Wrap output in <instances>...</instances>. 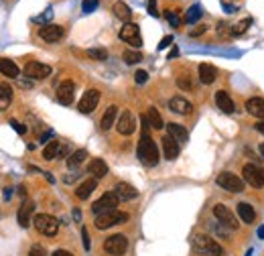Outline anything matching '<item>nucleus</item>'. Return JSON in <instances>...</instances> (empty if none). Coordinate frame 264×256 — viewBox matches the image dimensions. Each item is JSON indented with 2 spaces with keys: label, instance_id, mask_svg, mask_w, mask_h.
Segmentation results:
<instances>
[{
  "label": "nucleus",
  "instance_id": "nucleus-1",
  "mask_svg": "<svg viewBox=\"0 0 264 256\" xmlns=\"http://www.w3.org/2000/svg\"><path fill=\"white\" fill-rule=\"evenodd\" d=\"M148 128H150L148 118H143V137H141V142H138V159L146 167H155L159 163V149H157V142L150 139Z\"/></svg>",
  "mask_w": 264,
  "mask_h": 256
},
{
  "label": "nucleus",
  "instance_id": "nucleus-2",
  "mask_svg": "<svg viewBox=\"0 0 264 256\" xmlns=\"http://www.w3.org/2000/svg\"><path fill=\"white\" fill-rule=\"evenodd\" d=\"M191 246H193V250H195V252L205 254V256H221V254H224V248H221L214 238L205 236V234H193Z\"/></svg>",
  "mask_w": 264,
  "mask_h": 256
},
{
  "label": "nucleus",
  "instance_id": "nucleus-3",
  "mask_svg": "<svg viewBox=\"0 0 264 256\" xmlns=\"http://www.w3.org/2000/svg\"><path fill=\"white\" fill-rule=\"evenodd\" d=\"M33 224L37 228V232L43 236H55L59 232V220L49 213H37L33 218Z\"/></svg>",
  "mask_w": 264,
  "mask_h": 256
},
{
  "label": "nucleus",
  "instance_id": "nucleus-4",
  "mask_svg": "<svg viewBox=\"0 0 264 256\" xmlns=\"http://www.w3.org/2000/svg\"><path fill=\"white\" fill-rule=\"evenodd\" d=\"M216 183L221 187L224 191H230V193H242L244 191V179H240L236 173H230V171H224L217 175Z\"/></svg>",
  "mask_w": 264,
  "mask_h": 256
},
{
  "label": "nucleus",
  "instance_id": "nucleus-5",
  "mask_svg": "<svg viewBox=\"0 0 264 256\" xmlns=\"http://www.w3.org/2000/svg\"><path fill=\"white\" fill-rule=\"evenodd\" d=\"M124 222H128V213L118 211V209L96 215V228H98V230H106V228H112V226H118V224H124Z\"/></svg>",
  "mask_w": 264,
  "mask_h": 256
},
{
  "label": "nucleus",
  "instance_id": "nucleus-6",
  "mask_svg": "<svg viewBox=\"0 0 264 256\" xmlns=\"http://www.w3.org/2000/svg\"><path fill=\"white\" fill-rule=\"evenodd\" d=\"M128 250V238L124 234H114L104 240V252L110 256H122Z\"/></svg>",
  "mask_w": 264,
  "mask_h": 256
},
{
  "label": "nucleus",
  "instance_id": "nucleus-7",
  "mask_svg": "<svg viewBox=\"0 0 264 256\" xmlns=\"http://www.w3.org/2000/svg\"><path fill=\"white\" fill-rule=\"evenodd\" d=\"M118 195L114 193V191H108V193H104L98 201H94V206H92V211L96 213V215H102V213H108V211H114L116 208H118Z\"/></svg>",
  "mask_w": 264,
  "mask_h": 256
},
{
  "label": "nucleus",
  "instance_id": "nucleus-8",
  "mask_svg": "<svg viewBox=\"0 0 264 256\" xmlns=\"http://www.w3.org/2000/svg\"><path fill=\"white\" fill-rule=\"evenodd\" d=\"M242 177H244V181H246L248 185L256 187V189L264 187V169L258 167V165H254V163L244 165V169H242Z\"/></svg>",
  "mask_w": 264,
  "mask_h": 256
},
{
  "label": "nucleus",
  "instance_id": "nucleus-9",
  "mask_svg": "<svg viewBox=\"0 0 264 256\" xmlns=\"http://www.w3.org/2000/svg\"><path fill=\"white\" fill-rule=\"evenodd\" d=\"M120 39L124 43H128L132 47H141L143 45V39H141V29H138V24L134 23H126L120 29Z\"/></svg>",
  "mask_w": 264,
  "mask_h": 256
},
{
  "label": "nucleus",
  "instance_id": "nucleus-10",
  "mask_svg": "<svg viewBox=\"0 0 264 256\" xmlns=\"http://www.w3.org/2000/svg\"><path fill=\"white\" fill-rule=\"evenodd\" d=\"M116 130L122 134V137H130V134L136 130V118L130 110H122L118 122H116Z\"/></svg>",
  "mask_w": 264,
  "mask_h": 256
},
{
  "label": "nucleus",
  "instance_id": "nucleus-11",
  "mask_svg": "<svg viewBox=\"0 0 264 256\" xmlns=\"http://www.w3.org/2000/svg\"><path fill=\"white\" fill-rule=\"evenodd\" d=\"M98 102H100V92H98V90H88V92L81 96V100H79V104H77V110H79L81 114H90V112L96 110Z\"/></svg>",
  "mask_w": 264,
  "mask_h": 256
},
{
  "label": "nucleus",
  "instance_id": "nucleus-12",
  "mask_svg": "<svg viewBox=\"0 0 264 256\" xmlns=\"http://www.w3.org/2000/svg\"><path fill=\"white\" fill-rule=\"evenodd\" d=\"M214 215H216V220L219 224H224L226 228H230V230H236L238 228V220H236V215L230 211V208H226L224 204H217L214 208Z\"/></svg>",
  "mask_w": 264,
  "mask_h": 256
},
{
  "label": "nucleus",
  "instance_id": "nucleus-13",
  "mask_svg": "<svg viewBox=\"0 0 264 256\" xmlns=\"http://www.w3.org/2000/svg\"><path fill=\"white\" fill-rule=\"evenodd\" d=\"M24 75L31 79H45L51 75V67L47 63H39V61H29L24 65Z\"/></svg>",
  "mask_w": 264,
  "mask_h": 256
},
{
  "label": "nucleus",
  "instance_id": "nucleus-14",
  "mask_svg": "<svg viewBox=\"0 0 264 256\" xmlns=\"http://www.w3.org/2000/svg\"><path fill=\"white\" fill-rule=\"evenodd\" d=\"M65 35V29L61 24H43L39 29V37L47 43H55V41H61Z\"/></svg>",
  "mask_w": 264,
  "mask_h": 256
},
{
  "label": "nucleus",
  "instance_id": "nucleus-15",
  "mask_svg": "<svg viewBox=\"0 0 264 256\" xmlns=\"http://www.w3.org/2000/svg\"><path fill=\"white\" fill-rule=\"evenodd\" d=\"M73 93H75V84L72 82V79H65V82L59 84V88H57V100H59V104L72 106Z\"/></svg>",
  "mask_w": 264,
  "mask_h": 256
},
{
  "label": "nucleus",
  "instance_id": "nucleus-16",
  "mask_svg": "<svg viewBox=\"0 0 264 256\" xmlns=\"http://www.w3.org/2000/svg\"><path fill=\"white\" fill-rule=\"evenodd\" d=\"M33 213H35V204L33 201H24V204L19 208V213H17L19 226L21 228H29L31 222H33Z\"/></svg>",
  "mask_w": 264,
  "mask_h": 256
},
{
  "label": "nucleus",
  "instance_id": "nucleus-17",
  "mask_svg": "<svg viewBox=\"0 0 264 256\" xmlns=\"http://www.w3.org/2000/svg\"><path fill=\"white\" fill-rule=\"evenodd\" d=\"M216 106H217L224 114H234V110H236L234 100L230 98V93H228L226 90H217V92H216Z\"/></svg>",
  "mask_w": 264,
  "mask_h": 256
},
{
  "label": "nucleus",
  "instance_id": "nucleus-18",
  "mask_svg": "<svg viewBox=\"0 0 264 256\" xmlns=\"http://www.w3.org/2000/svg\"><path fill=\"white\" fill-rule=\"evenodd\" d=\"M169 108H171V112L185 116V114H191L193 104H191L189 100H185L183 96H175V98H171V100H169Z\"/></svg>",
  "mask_w": 264,
  "mask_h": 256
},
{
  "label": "nucleus",
  "instance_id": "nucleus-19",
  "mask_svg": "<svg viewBox=\"0 0 264 256\" xmlns=\"http://www.w3.org/2000/svg\"><path fill=\"white\" fill-rule=\"evenodd\" d=\"M163 153H165V159L167 161H175L177 157H179V142L173 139V137H169V134H167V137H163Z\"/></svg>",
  "mask_w": 264,
  "mask_h": 256
},
{
  "label": "nucleus",
  "instance_id": "nucleus-20",
  "mask_svg": "<svg viewBox=\"0 0 264 256\" xmlns=\"http://www.w3.org/2000/svg\"><path fill=\"white\" fill-rule=\"evenodd\" d=\"M114 193L118 195L120 201H130V199H136V197H138L136 187H132L130 183H124V181H120V183L114 187Z\"/></svg>",
  "mask_w": 264,
  "mask_h": 256
},
{
  "label": "nucleus",
  "instance_id": "nucleus-21",
  "mask_svg": "<svg viewBox=\"0 0 264 256\" xmlns=\"http://www.w3.org/2000/svg\"><path fill=\"white\" fill-rule=\"evenodd\" d=\"M63 153H65L63 142H59V140H51V142H47V146L43 149V159H45V161H55V159L63 157Z\"/></svg>",
  "mask_w": 264,
  "mask_h": 256
},
{
  "label": "nucleus",
  "instance_id": "nucleus-22",
  "mask_svg": "<svg viewBox=\"0 0 264 256\" xmlns=\"http://www.w3.org/2000/svg\"><path fill=\"white\" fill-rule=\"evenodd\" d=\"M88 173L94 179H102L108 175V165L104 163V159H92L90 165H88Z\"/></svg>",
  "mask_w": 264,
  "mask_h": 256
},
{
  "label": "nucleus",
  "instance_id": "nucleus-23",
  "mask_svg": "<svg viewBox=\"0 0 264 256\" xmlns=\"http://www.w3.org/2000/svg\"><path fill=\"white\" fill-rule=\"evenodd\" d=\"M199 79H201V84H205V86L214 84L217 79V70L210 63H201L199 65Z\"/></svg>",
  "mask_w": 264,
  "mask_h": 256
},
{
  "label": "nucleus",
  "instance_id": "nucleus-24",
  "mask_svg": "<svg viewBox=\"0 0 264 256\" xmlns=\"http://www.w3.org/2000/svg\"><path fill=\"white\" fill-rule=\"evenodd\" d=\"M98 187V179H94V177H90V179H86L83 181L77 189H75V197L77 199H88L92 193H94V189Z\"/></svg>",
  "mask_w": 264,
  "mask_h": 256
},
{
  "label": "nucleus",
  "instance_id": "nucleus-25",
  "mask_svg": "<svg viewBox=\"0 0 264 256\" xmlns=\"http://www.w3.org/2000/svg\"><path fill=\"white\" fill-rule=\"evenodd\" d=\"M246 110L248 114H252L254 118H264V98H250L246 102Z\"/></svg>",
  "mask_w": 264,
  "mask_h": 256
},
{
  "label": "nucleus",
  "instance_id": "nucleus-26",
  "mask_svg": "<svg viewBox=\"0 0 264 256\" xmlns=\"http://www.w3.org/2000/svg\"><path fill=\"white\" fill-rule=\"evenodd\" d=\"M12 96H15V92H12L10 84H6V82L0 84V112H4L12 104Z\"/></svg>",
  "mask_w": 264,
  "mask_h": 256
},
{
  "label": "nucleus",
  "instance_id": "nucleus-27",
  "mask_svg": "<svg viewBox=\"0 0 264 256\" xmlns=\"http://www.w3.org/2000/svg\"><path fill=\"white\" fill-rule=\"evenodd\" d=\"M116 118H118V106H110L108 110L104 112L102 120H100L102 130H110V128H112L116 124Z\"/></svg>",
  "mask_w": 264,
  "mask_h": 256
},
{
  "label": "nucleus",
  "instance_id": "nucleus-28",
  "mask_svg": "<svg viewBox=\"0 0 264 256\" xmlns=\"http://www.w3.org/2000/svg\"><path fill=\"white\" fill-rule=\"evenodd\" d=\"M0 73H2L4 77H19L21 70H19V65L15 61L0 57Z\"/></svg>",
  "mask_w": 264,
  "mask_h": 256
},
{
  "label": "nucleus",
  "instance_id": "nucleus-29",
  "mask_svg": "<svg viewBox=\"0 0 264 256\" xmlns=\"http://www.w3.org/2000/svg\"><path fill=\"white\" fill-rule=\"evenodd\" d=\"M169 137H173L179 144H183V142H187V139H189V132L185 130V126H181V124H175V122H171L169 126Z\"/></svg>",
  "mask_w": 264,
  "mask_h": 256
},
{
  "label": "nucleus",
  "instance_id": "nucleus-30",
  "mask_svg": "<svg viewBox=\"0 0 264 256\" xmlns=\"http://www.w3.org/2000/svg\"><path fill=\"white\" fill-rule=\"evenodd\" d=\"M238 215H240V220H242L244 224H252V222L256 220V211H254V208L250 206V204H246V201L238 204Z\"/></svg>",
  "mask_w": 264,
  "mask_h": 256
},
{
  "label": "nucleus",
  "instance_id": "nucleus-31",
  "mask_svg": "<svg viewBox=\"0 0 264 256\" xmlns=\"http://www.w3.org/2000/svg\"><path fill=\"white\" fill-rule=\"evenodd\" d=\"M112 10H114V15L120 19V21H124V23H130V17H132V10H130V6L126 4V2H116L114 6H112Z\"/></svg>",
  "mask_w": 264,
  "mask_h": 256
},
{
  "label": "nucleus",
  "instance_id": "nucleus-32",
  "mask_svg": "<svg viewBox=\"0 0 264 256\" xmlns=\"http://www.w3.org/2000/svg\"><path fill=\"white\" fill-rule=\"evenodd\" d=\"M86 159H88V151H86V149H77L75 153L69 155V159H67V167H69V169H77Z\"/></svg>",
  "mask_w": 264,
  "mask_h": 256
},
{
  "label": "nucleus",
  "instance_id": "nucleus-33",
  "mask_svg": "<svg viewBox=\"0 0 264 256\" xmlns=\"http://www.w3.org/2000/svg\"><path fill=\"white\" fill-rule=\"evenodd\" d=\"M146 118H148V124H150V128H155V130L165 128V124H163V118H161V114H159L157 108H148V114H146Z\"/></svg>",
  "mask_w": 264,
  "mask_h": 256
},
{
  "label": "nucleus",
  "instance_id": "nucleus-34",
  "mask_svg": "<svg viewBox=\"0 0 264 256\" xmlns=\"http://www.w3.org/2000/svg\"><path fill=\"white\" fill-rule=\"evenodd\" d=\"M201 15H203V10H201V6L199 4H193L187 12H185V23H189V24H193V23H197L199 19H201Z\"/></svg>",
  "mask_w": 264,
  "mask_h": 256
},
{
  "label": "nucleus",
  "instance_id": "nucleus-35",
  "mask_svg": "<svg viewBox=\"0 0 264 256\" xmlns=\"http://www.w3.org/2000/svg\"><path fill=\"white\" fill-rule=\"evenodd\" d=\"M122 59L126 61L128 65H134V63H138V61H143V53H141V51H132V49H128V51H124V53H122Z\"/></svg>",
  "mask_w": 264,
  "mask_h": 256
},
{
  "label": "nucleus",
  "instance_id": "nucleus-36",
  "mask_svg": "<svg viewBox=\"0 0 264 256\" xmlns=\"http://www.w3.org/2000/svg\"><path fill=\"white\" fill-rule=\"evenodd\" d=\"M250 24H252V19L246 17L244 21H240L238 24H234V26H232V35H234V37H240V35H244V33H246V29H248Z\"/></svg>",
  "mask_w": 264,
  "mask_h": 256
},
{
  "label": "nucleus",
  "instance_id": "nucleus-37",
  "mask_svg": "<svg viewBox=\"0 0 264 256\" xmlns=\"http://www.w3.org/2000/svg\"><path fill=\"white\" fill-rule=\"evenodd\" d=\"M165 17H167V21L175 26V29L181 26V10H165Z\"/></svg>",
  "mask_w": 264,
  "mask_h": 256
},
{
  "label": "nucleus",
  "instance_id": "nucleus-38",
  "mask_svg": "<svg viewBox=\"0 0 264 256\" xmlns=\"http://www.w3.org/2000/svg\"><path fill=\"white\" fill-rule=\"evenodd\" d=\"M88 57H92V59H96V61H106V59H108V51L102 49V47L90 49V51H88Z\"/></svg>",
  "mask_w": 264,
  "mask_h": 256
},
{
  "label": "nucleus",
  "instance_id": "nucleus-39",
  "mask_svg": "<svg viewBox=\"0 0 264 256\" xmlns=\"http://www.w3.org/2000/svg\"><path fill=\"white\" fill-rule=\"evenodd\" d=\"M177 86L181 88V90H185V92H191L193 90V82H191L189 75H179L177 77Z\"/></svg>",
  "mask_w": 264,
  "mask_h": 256
},
{
  "label": "nucleus",
  "instance_id": "nucleus-40",
  "mask_svg": "<svg viewBox=\"0 0 264 256\" xmlns=\"http://www.w3.org/2000/svg\"><path fill=\"white\" fill-rule=\"evenodd\" d=\"M98 0H83V4H81V10L86 12V15H90V12H94L96 8H98Z\"/></svg>",
  "mask_w": 264,
  "mask_h": 256
},
{
  "label": "nucleus",
  "instance_id": "nucleus-41",
  "mask_svg": "<svg viewBox=\"0 0 264 256\" xmlns=\"http://www.w3.org/2000/svg\"><path fill=\"white\" fill-rule=\"evenodd\" d=\"M29 256H47V250L41 244H33L31 250H29Z\"/></svg>",
  "mask_w": 264,
  "mask_h": 256
},
{
  "label": "nucleus",
  "instance_id": "nucleus-42",
  "mask_svg": "<svg viewBox=\"0 0 264 256\" xmlns=\"http://www.w3.org/2000/svg\"><path fill=\"white\" fill-rule=\"evenodd\" d=\"M146 8H148V15H150V17H159L157 0H146Z\"/></svg>",
  "mask_w": 264,
  "mask_h": 256
},
{
  "label": "nucleus",
  "instance_id": "nucleus-43",
  "mask_svg": "<svg viewBox=\"0 0 264 256\" xmlns=\"http://www.w3.org/2000/svg\"><path fill=\"white\" fill-rule=\"evenodd\" d=\"M146 79H148V73H146V71H143V70L136 71V75H134V82H136V84L143 86V84H146Z\"/></svg>",
  "mask_w": 264,
  "mask_h": 256
},
{
  "label": "nucleus",
  "instance_id": "nucleus-44",
  "mask_svg": "<svg viewBox=\"0 0 264 256\" xmlns=\"http://www.w3.org/2000/svg\"><path fill=\"white\" fill-rule=\"evenodd\" d=\"M205 31H207V26H205V24H197L193 31H189V37H199V35H203Z\"/></svg>",
  "mask_w": 264,
  "mask_h": 256
},
{
  "label": "nucleus",
  "instance_id": "nucleus-45",
  "mask_svg": "<svg viewBox=\"0 0 264 256\" xmlns=\"http://www.w3.org/2000/svg\"><path fill=\"white\" fill-rule=\"evenodd\" d=\"M81 240H83V248H86V250H90V236H88V230H86V228H81Z\"/></svg>",
  "mask_w": 264,
  "mask_h": 256
},
{
  "label": "nucleus",
  "instance_id": "nucleus-46",
  "mask_svg": "<svg viewBox=\"0 0 264 256\" xmlns=\"http://www.w3.org/2000/svg\"><path fill=\"white\" fill-rule=\"evenodd\" d=\"M10 126H15V130H17L19 134H24V132H26V126L21 124V122H17V120H10Z\"/></svg>",
  "mask_w": 264,
  "mask_h": 256
},
{
  "label": "nucleus",
  "instance_id": "nucleus-47",
  "mask_svg": "<svg viewBox=\"0 0 264 256\" xmlns=\"http://www.w3.org/2000/svg\"><path fill=\"white\" fill-rule=\"evenodd\" d=\"M171 43H173V37L169 35V37H165V39H163V41L159 43V49H167V47H169Z\"/></svg>",
  "mask_w": 264,
  "mask_h": 256
},
{
  "label": "nucleus",
  "instance_id": "nucleus-48",
  "mask_svg": "<svg viewBox=\"0 0 264 256\" xmlns=\"http://www.w3.org/2000/svg\"><path fill=\"white\" fill-rule=\"evenodd\" d=\"M232 2H236V4H238V0H221V4H224V6H226V8L230 10V12H232V10L236 8V6L232 4Z\"/></svg>",
  "mask_w": 264,
  "mask_h": 256
},
{
  "label": "nucleus",
  "instance_id": "nucleus-49",
  "mask_svg": "<svg viewBox=\"0 0 264 256\" xmlns=\"http://www.w3.org/2000/svg\"><path fill=\"white\" fill-rule=\"evenodd\" d=\"M51 256H73V254L69 252V250H55Z\"/></svg>",
  "mask_w": 264,
  "mask_h": 256
},
{
  "label": "nucleus",
  "instance_id": "nucleus-50",
  "mask_svg": "<svg viewBox=\"0 0 264 256\" xmlns=\"http://www.w3.org/2000/svg\"><path fill=\"white\" fill-rule=\"evenodd\" d=\"M47 19H51V8H47V10H45V15H43V17H37L35 21H47Z\"/></svg>",
  "mask_w": 264,
  "mask_h": 256
},
{
  "label": "nucleus",
  "instance_id": "nucleus-51",
  "mask_svg": "<svg viewBox=\"0 0 264 256\" xmlns=\"http://www.w3.org/2000/svg\"><path fill=\"white\" fill-rule=\"evenodd\" d=\"M256 130H258L260 134H264V118H262V120H260V122L256 124Z\"/></svg>",
  "mask_w": 264,
  "mask_h": 256
},
{
  "label": "nucleus",
  "instance_id": "nucleus-52",
  "mask_svg": "<svg viewBox=\"0 0 264 256\" xmlns=\"http://www.w3.org/2000/svg\"><path fill=\"white\" fill-rule=\"evenodd\" d=\"M177 55H179V49L175 47V49H173V51L169 53V59H173V57H177Z\"/></svg>",
  "mask_w": 264,
  "mask_h": 256
},
{
  "label": "nucleus",
  "instance_id": "nucleus-53",
  "mask_svg": "<svg viewBox=\"0 0 264 256\" xmlns=\"http://www.w3.org/2000/svg\"><path fill=\"white\" fill-rule=\"evenodd\" d=\"M12 197V189H4V199H10Z\"/></svg>",
  "mask_w": 264,
  "mask_h": 256
},
{
  "label": "nucleus",
  "instance_id": "nucleus-54",
  "mask_svg": "<svg viewBox=\"0 0 264 256\" xmlns=\"http://www.w3.org/2000/svg\"><path fill=\"white\" fill-rule=\"evenodd\" d=\"M258 238H264V226L258 228Z\"/></svg>",
  "mask_w": 264,
  "mask_h": 256
},
{
  "label": "nucleus",
  "instance_id": "nucleus-55",
  "mask_svg": "<svg viewBox=\"0 0 264 256\" xmlns=\"http://www.w3.org/2000/svg\"><path fill=\"white\" fill-rule=\"evenodd\" d=\"M260 155H262V159H264V142H260Z\"/></svg>",
  "mask_w": 264,
  "mask_h": 256
},
{
  "label": "nucleus",
  "instance_id": "nucleus-56",
  "mask_svg": "<svg viewBox=\"0 0 264 256\" xmlns=\"http://www.w3.org/2000/svg\"><path fill=\"white\" fill-rule=\"evenodd\" d=\"M246 256H252V250H248V254Z\"/></svg>",
  "mask_w": 264,
  "mask_h": 256
}]
</instances>
